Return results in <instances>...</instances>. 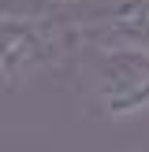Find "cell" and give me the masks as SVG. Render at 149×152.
I'll list each match as a JSON object with an SVG mask.
<instances>
[{
	"mask_svg": "<svg viewBox=\"0 0 149 152\" xmlns=\"http://www.w3.org/2000/svg\"><path fill=\"white\" fill-rule=\"evenodd\" d=\"M78 52V37L67 15L0 7V89H22L34 78L63 67Z\"/></svg>",
	"mask_w": 149,
	"mask_h": 152,
	"instance_id": "6da1fadb",
	"label": "cell"
},
{
	"mask_svg": "<svg viewBox=\"0 0 149 152\" xmlns=\"http://www.w3.org/2000/svg\"><path fill=\"white\" fill-rule=\"evenodd\" d=\"M86 78L89 104L112 123L138 119L149 111V52L134 45H86Z\"/></svg>",
	"mask_w": 149,
	"mask_h": 152,
	"instance_id": "7a4b0ae2",
	"label": "cell"
},
{
	"mask_svg": "<svg viewBox=\"0 0 149 152\" xmlns=\"http://www.w3.org/2000/svg\"><path fill=\"white\" fill-rule=\"evenodd\" d=\"M0 7H22V0H0Z\"/></svg>",
	"mask_w": 149,
	"mask_h": 152,
	"instance_id": "3957f363",
	"label": "cell"
}]
</instances>
